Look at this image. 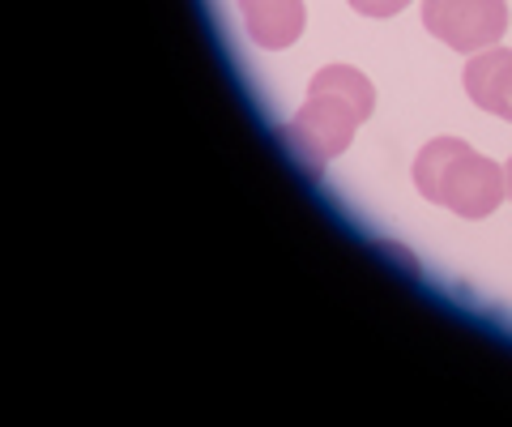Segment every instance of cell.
Listing matches in <instances>:
<instances>
[{
  "label": "cell",
  "instance_id": "cell-5",
  "mask_svg": "<svg viewBox=\"0 0 512 427\" xmlns=\"http://www.w3.org/2000/svg\"><path fill=\"white\" fill-rule=\"evenodd\" d=\"M239 9L261 47H286L303 30V0H239Z\"/></svg>",
  "mask_w": 512,
  "mask_h": 427
},
{
  "label": "cell",
  "instance_id": "cell-2",
  "mask_svg": "<svg viewBox=\"0 0 512 427\" xmlns=\"http://www.w3.org/2000/svg\"><path fill=\"white\" fill-rule=\"evenodd\" d=\"M372 82L359 69L346 65H329L312 77L308 103L299 107V116L291 124V141L303 150V158L325 163L338 158L350 146V133L359 129V120L372 116Z\"/></svg>",
  "mask_w": 512,
  "mask_h": 427
},
{
  "label": "cell",
  "instance_id": "cell-6",
  "mask_svg": "<svg viewBox=\"0 0 512 427\" xmlns=\"http://www.w3.org/2000/svg\"><path fill=\"white\" fill-rule=\"evenodd\" d=\"M359 13H367V18H393V13H402L410 0H350Z\"/></svg>",
  "mask_w": 512,
  "mask_h": 427
},
{
  "label": "cell",
  "instance_id": "cell-1",
  "mask_svg": "<svg viewBox=\"0 0 512 427\" xmlns=\"http://www.w3.org/2000/svg\"><path fill=\"white\" fill-rule=\"evenodd\" d=\"M414 184L427 201L444 205L461 218H487L508 197V176L457 137H440L414 158Z\"/></svg>",
  "mask_w": 512,
  "mask_h": 427
},
{
  "label": "cell",
  "instance_id": "cell-4",
  "mask_svg": "<svg viewBox=\"0 0 512 427\" xmlns=\"http://www.w3.org/2000/svg\"><path fill=\"white\" fill-rule=\"evenodd\" d=\"M466 94L483 112L512 120V52L508 47H483L466 65Z\"/></svg>",
  "mask_w": 512,
  "mask_h": 427
},
{
  "label": "cell",
  "instance_id": "cell-3",
  "mask_svg": "<svg viewBox=\"0 0 512 427\" xmlns=\"http://www.w3.org/2000/svg\"><path fill=\"white\" fill-rule=\"evenodd\" d=\"M423 26L457 52H483L508 30V5L504 0H427Z\"/></svg>",
  "mask_w": 512,
  "mask_h": 427
},
{
  "label": "cell",
  "instance_id": "cell-7",
  "mask_svg": "<svg viewBox=\"0 0 512 427\" xmlns=\"http://www.w3.org/2000/svg\"><path fill=\"white\" fill-rule=\"evenodd\" d=\"M504 176H508V197H512V158H508V167H504Z\"/></svg>",
  "mask_w": 512,
  "mask_h": 427
}]
</instances>
